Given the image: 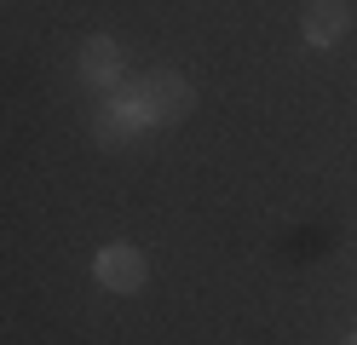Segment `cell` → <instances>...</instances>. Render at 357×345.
Here are the masks:
<instances>
[{
    "label": "cell",
    "mask_w": 357,
    "mask_h": 345,
    "mask_svg": "<svg viewBox=\"0 0 357 345\" xmlns=\"http://www.w3.org/2000/svg\"><path fill=\"white\" fill-rule=\"evenodd\" d=\"M127 98L139 104V115L150 127H173V121H185L196 109V92H190V81L178 75V69H144V75L127 86Z\"/></svg>",
    "instance_id": "cell-1"
},
{
    "label": "cell",
    "mask_w": 357,
    "mask_h": 345,
    "mask_svg": "<svg viewBox=\"0 0 357 345\" xmlns=\"http://www.w3.org/2000/svg\"><path fill=\"white\" fill-rule=\"evenodd\" d=\"M144 115H139V104L127 98V92H116V98H104L98 109H93V138L104 150H127V144H139L144 138Z\"/></svg>",
    "instance_id": "cell-2"
},
{
    "label": "cell",
    "mask_w": 357,
    "mask_h": 345,
    "mask_svg": "<svg viewBox=\"0 0 357 345\" xmlns=\"http://www.w3.org/2000/svg\"><path fill=\"white\" fill-rule=\"evenodd\" d=\"M93 276H98V288H109V293H139L144 276H150V265H144V253L132 247V242H109V247H98Z\"/></svg>",
    "instance_id": "cell-3"
},
{
    "label": "cell",
    "mask_w": 357,
    "mask_h": 345,
    "mask_svg": "<svg viewBox=\"0 0 357 345\" xmlns=\"http://www.w3.org/2000/svg\"><path fill=\"white\" fill-rule=\"evenodd\" d=\"M351 29V0H305V12H300V35L311 46H334Z\"/></svg>",
    "instance_id": "cell-4"
},
{
    "label": "cell",
    "mask_w": 357,
    "mask_h": 345,
    "mask_svg": "<svg viewBox=\"0 0 357 345\" xmlns=\"http://www.w3.org/2000/svg\"><path fill=\"white\" fill-rule=\"evenodd\" d=\"M121 69H127V58H121L116 35H86V46H81V81L86 86H116Z\"/></svg>",
    "instance_id": "cell-5"
},
{
    "label": "cell",
    "mask_w": 357,
    "mask_h": 345,
    "mask_svg": "<svg viewBox=\"0 0 357 345\" xmlns=\"http://www.w3.org/2000/svg\"><path fill=\"white\" fill-rule=\"evenodd\" d=\"M346 345H357V334H346Z\"/></svg>",
    "instance_id": "cell-6"
}]
</instances>
